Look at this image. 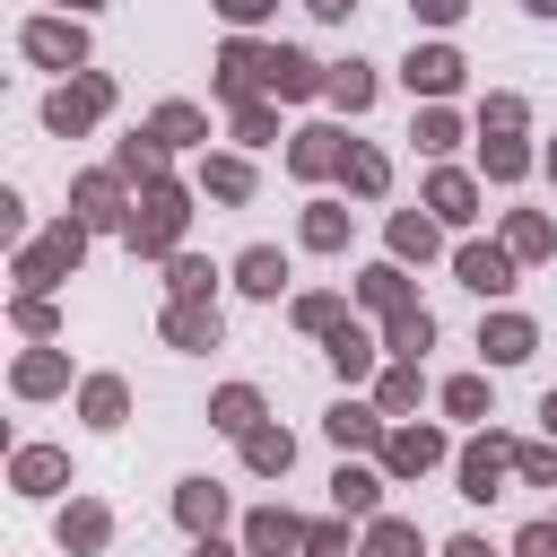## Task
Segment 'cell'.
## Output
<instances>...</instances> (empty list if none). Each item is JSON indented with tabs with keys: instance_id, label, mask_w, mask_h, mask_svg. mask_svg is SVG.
Returning a JSON list of instances; mask_svg holds the SVG:
<instances>
[{
	"instance_id": "1",
	"label": "cell",
	"mask_w": 557,
	"mask_h": 557,
	"mask_svg": "<svg viewBox=\"0 0 557 557\" xmlns=\"http://www.w3.org/2000/svg\"><path fill=\"white\" fill-rule=\"evenodd\" d=\"M183 218H191L183 183H165V174H157V183H139V200H131V226H122V235H131V252H148V261H157V252H174Z\"/></svg>"
},
{
	"instance_id": "2",
	"label": "cell",
	"mask_w": 557,
	"mask_h": 557,
	"mask_svg": "<svg viewBox=\"0 0 557 557\" xmlns=\"http://www.w3.org/2000/svg\"><path fill=\"white\" fill-rule=\"evenodd\" d=\"M270 70H278V44H244V35H235V44L218 52V96L252 104V96L270 87Z\"/></svg>"
},
{
	"instance_id": "3",
	"label": "cell",
	"mask_w": 557,
	"mask_h": 557,
	"mask_svg": "<svg viewBox=\"0 0 557 557\" xmlns=\"http://www.w3.org/2000/svg\"><path fill=\"white\" fill-rule=\"evenodd\" d=\"M78 252H87V226L70 218V226H52L44 244H26V261H17V278H26V296H44L61 270H78Z\"/></svg>"
},
{
	"instance_id": "4",
	"label": "cell",
	"mask_w": 557,
	"mask_h": 557,
	"mask_svg": "<svg viewBox=\"0 0 557 557\" xmlns=\"http://www.w3.org/2000/svg\"><path fill=\"white\" fill-rule=\"evenodd\" d=\"M505 470H513V444H505V435H479V444H461V496H470V505L505 496Z\"/></svg>"
},
{
	"instance_id": "5",
	"label": "cell",
	"mask_w": 557,
	"mask_h": 557,
	"mask_svg": "<svg viewBox=\"0 0 557 557\" xmlns=\"http://www.w3.org/2000/svg\"><path fill=\"white\" fill-rule=\"evenodd\" d=\"M104 104H113V87H104V78H70V87H61L52 104H44V122H52L61 139H78V131H87V122H96Z\"/></svg>"
},
{
	"instance_id": "6",
	"label": "cell",
	"mask_w": 557,
	"mask_h": 557,
	"mask_svg": "<svg viewBox=\"0 0 557 557\" xmlns=\"http://www.w3.org/2000/svg\"><path fill=\"white\" fill-rule=\"evenodd\" d=\"M26 52H35L44 70H87V35H78L70 17H35V26H26Z\"/></svg>"
},
{
	"instance_id": "7",
	"label": "cell",
	"mask_w": 557,
	"mask_h": 557,
	"mask_svg": "<svg viewBox=\"0 0 557 557\" xmlns=\"http://www.w3.org/2000/svg\"><path fill=\"white\" fill-rule=\"evenodd\" d=\"M453 278L479 287V296H505V287H513V252H505V244H461V252H453Z\"/></svg>"
},
{
	"instance_id": "8",
	"label": "cell",
	"mask_w": 557,
	"mask_h": 557,
	"mask_svg": "<svg viewBox=\"0 0 557 557\" xmlns=\"http://www.w3.org/2000/svg\"><path fill=\"white\" fill-rule=\"evenodd\" d=\"M435 461H444V435H435V426H392V435H383V470H392V479H418V470H435Z\"/></svg>"
},
{
	"instance_id": "9",
	"label": "cell",
	"mask_w": 557,
	"mask_h": 557,
	"mask_svg": "<svg viewBox=\"0 0 557 557\" xmlns=\"http://www.w3.org/2000/svg\"><path fill=\"white\" fill-rule=\"evenodd\" d=\"M174 522H183L191 540H218V522H226V487H218V479H183V487H174Z\"/></svg>"
},
{
	"instance_id": "10",
	"label": "cell",
	"mask_w": 557,
	"mask_h": 557,
	"mask_svg": "<svg viewBox=\"0 0 557 557\" xmlns=\"http://www.w3.org/2000/svg\"><path fill=\"white\" fill-rule=\"evenodd\" d=\"M244 548H252V557H305V522H296L287 505H261V513L244 522Z\"/></svg>"
},
{
	"instance_id": "11",
	"label": "cell",
	"mask_w": 557,
	"mask_h": 557,
	"mask_svg": "<svg viewBox=\"0 0 557 557\" xmlns=\"http://www.w3.org/2000/svg\"><path fill=\"white\" fill-rule=\"evenodd\" d=\"M400 78H409V96H453V87H461V52H453V44H418Z\"/></svg>"
},
{
	"instance_id": "12",
	"label": "cell",
	"mask_w": 557,
	"mask_h": 557,
	"mask_svg": "<svg viewBox=\"0 0 557 557\" xmlns=\"http://www.w3.org/2000/svg\"><path fill=\"white\" fill-rule=\"evenodd\" d=\"M287 165H296L305 183H313V174H339V165H348V139H339L331 122H313V131H296V148H287Z\"/></svg>"
},
{
	"instance_id": "13",
	"label": "cell",
	"mask_w": 557,
	"mask_h": 557,
	"mask_svg": "<svg viewBox=\"0 0 557 557\" xmlns=\"http://www.w3.org/2000/svg\"><path fill=\"white\" fill-rule=\"evenodd\" d=\"M78 226H131V209H122V174H78Z\"/></svg>"
},
{
	"instance_id": "14",
	"label": "cell",
	"mask_w": 557,
	"mask_h": 557,
	"mask_svg": "<svg viewBox=\"0 0 557 557\" xmlns=\"http://www.w3.org/2000/svg\"><path fill=\"white\" fill-rule=\"evenodd\" d=\"M426 339H435V313H426V305H400V313H383V348H392L400 366H418V357H426Z\"/></svg>"
},
{
	"instance_id": "15",
	"label": "cell",
	"mask_w": 557,
	"mask_h": 557,
	"mask_svg": "<svg viewBox=\"0 0 557 557\" xmlns=\"http://www.w3.org/2000/svg\"><path fill=\"white\" fill-rule=\"evenodd\" d=\"M17 496H52L61 479H70V453H52V444H17Z\"/></svg>"
},
{
	"instance_id": "16",
	"label": "cell",
	"mask_w": 557,
	"mask_h": 557,
	"mask_svg": "<svg viewBox=\"0 0 557 557\" xmlns=\"http://www.w3.org/2000/svg\"><path fill=\"white\" fill-rule=\"evenodd\" d=\"M331 505H339V513H357V522H374V513H383V479H374V470H357V461H339V470H331Z\"/></svg>"
},
{
	"instance_id": "17",
	"label": "cell",
	"mask_w": 557,
	"mask_h": 557,
	"mask_svg": "<svg viewBox=\"0 0 557 557\" xmlns=\"http://www.w3.org/2000/svg\"><path fill=\"white\" fill-rule=\"evenodd\" d=\"M426 209H435V218H444V226H470V218H479V183H470V174H453V165H444V174H435V183H426Z\"/></svg>"
},
{
	"instance_id": "18",
	"label": "cell",
	"mask_w": 557,
	"mask_h": 557,
	"mask_svg": "<svg viewBox=\"0 0 557 557\" xmlns=\"http://www.w3.org/2000/svg\"><path fill=\"white\" fill-rule=\"evenodd\" d=\"M479 348H487V366H522V357L540 348V331H531L522 313H496V322L479 331Z\"/></svg>"
},
{
	"instance_id": "19",
	"label": "cell",
	"mask_w": 557,
	"mask_h": 557,
	"mask_svg": "<svg viewBox=\"0 0 557 557\" xmlns=\"http://www.w3.org/2000/svg\"><path fill=\"white\" fill-rule=\"evenodd\" d=\"M209 426H218V435H252V426H261V392H252V383H226V392L209 400Z\"/></svg>"
},
{
	"instance_id": "20",
	"label": "cell",
	"mask_w": 557,
	"mask_h": 557,
	"mask_svg": "<svg viewBox=\"0 0 557 557\" xmlns=\"http://www.w3.org/2000/svg\"><path fill=\"white\" fill-rule=\"evenodd\" d=\"M287 461H296V435H287V426H252V435H244V470L287 479Z\"/></svg>"
},
{
	"instance_id": "21",
	"label": "cell",
	"mask_w": 557,
	"mask_h": 557,
	"mask_svg": "<svg viewBox=\"0 0 557 557\" xmlns=\"http://www.w3.org/2000/svg\"><path fill=\"white\" fill-rule=\"evenodd\" d=\"M165 339L174 348H218V305H165Z\"/></svg>"
},
{
	"instance_id": "22",
	"label": "cell",
	"mask_w": 557,
	"mask_h": 557,
	"mask_svg": "<svg viewBox=\"0 0 557 557\" xmlns=\"http://www.w3.org/2000/svg\"><path fill=\"white\" fill-rule=\"evenodd\" d=\"M322 426H331V444H339V453H348V444H383V409H366V400H339Z\"/></svg>"
},
{
	"instance_id": "23",
	"label": "cell",
	"mask_w": 557,
	"mask_h": 557,
	"mask_svg": "<svg viewBox=\"0 0 557 557\" xmlns=\"http://www.w3.org/2000/svg\"><path fill=\"white\" fill-rule=\"evenodd\" d=\"M366 557H426V540H418V522L374 513V522H366Z\"/></svg>"
},
{
	"instance_id": "24",
	"label": "cell",
	"mask_w": 557,
	"mask_h": 557,
	"mask_svg": "<svg viewBox=\"0 0 557 557\" xmlns=\"http://www.w3.org/2000/svg\"><path fill=\"white\" fill-rule=\"evenodd\" d=\"M235 287H244V296H278V287H287V261H278L270 244H252V252L235 261Z\"/></svg>"
},
{
	"instance_id": "25",
	"label": "cell",
	"mask_w": 557,
	"mask_h": 557,
	"mask_svg": "<svg viewBox=\"0 0 557 557\" xmlns=\"http://www.w3.org/2000/svg\"><path fill=\"white\" fill-rule=\"evenodd\" d=\"M357 296H366L374 313H400V305H418V296H409V278H400V261H374V270L357 278Z\"/></svg>"
},
{
	"instance_id": "26",
	"label": "cell",
	"mask_w": 557,
	"mask_h": 557,
	"mask_svg": "<svg viewBox=\"0 0 557 557\" xmlns=\"http://www.w3.org/2000/svg\"><path fill=\"white\" fill-rule=\"evenodd\" d=\"M313 87H331V70H313L305 52H287V44H278V70H270V96H313Z\"/></svg>"
},
{
	"instance_id": "27",
	"label": "cell",
	"mask_w": 557,
	"mask_h": 557,
	"mask_svg": "<svg viewBox=\"0 0 557 557\" xmlns=\"http://www.w3.org/2000/svg\"><path fill=\"white\" fill-rule=\"evenodd\" d=\"M505 252H513V261H540V252H557V226H548L540 209H522V218L505 226Z\"/></svg>"
},
{
	"instance_id": "28",
	"label": "cell",
	"mask_w": 557,
	"mask_h": 557,
	"mask_svg": "<svg viewBox=\"0 0 557 557\" xmlns=\"http://www.w3.org/2000/svg\"><path fill=\"white\" fill-rule=\"evenodd\" d=\"M9 383H17L26 400H44V392H61V383H70V366H61L52 348H35V357H17V374H9Z\"/></svg>"
},
{
	"instance_id": "29",
	"label": "cell",
	"mask_w": 557,
	"mask_h": 557,
	"mask_svg": "<svg viewBox=\"0 0 557 557\" xmlns=\"http://www.w3.org/2000/svg\"><path fill=\"white\" fill-rule=\"evenodd\" d=\"M104 540H113V513L104 505H70L61 513V548H104Z\"/></svg>"
},
{
	"instance_id": "30",
	"label": "cell",
	"mask_w": 557,
	"mask_h": 557,
	"mask_svg": "<svg viewBox=\"0 0 557 557\" xmlns=\"http://www.w3.org/2000/svg\"><path fill=\"white\" fill-rule=\"evenodd\" d=\"M148 131H157L165 148H191V139L209 131V113H200V104H157V122H148Z\"/></svg>"
},
{
	"instance_id": "31",
	"label": "cell",
	"mask_w": 557,
	"mask_h": 557,
	"mask_svg": "<svg viewBox=\"0 0 557 557\" xmlns=\"http://www.w3.org/2000/svg\"><path fill=\"white\" fill-rule=\"evenodd\" d=\"M113 174H139V183H157V174H165V139H157V131H139V139H122V157H113Z\"/></svg>"
},
{
	"instance_id": "32",
	"label": "cell",
	"mask_w": 557,
	"mask_h": 557,
	"mask_svg": "<svg viewBox=\"0 0 557 557\" xmlns=\"http://www.w3.org/2000/svg\"><path fill=\"white\" fill-rule=\"evenodd\" d=\"M331 366H339L348 383H357V374H374V339H366L357 322H339V331H331Z\"/></svg>"
},
{
	"instance_id": "33",
	"label": "cell",
	"mask_w": 557,
	"mask_h": 557,
	"mask_svg": "<svg viewBox=\"0 0 557 557\" xmlns=\"http://www.w3.org/2000/svg\"><path fill=\"white\" fill-rule=\"evenodd\" d=\"M78 409H87V426H122V409H131V392H122L113 374H96V383L78 392Z\"/></svg>"
},
{
	"instance_id": "34",
	"label": "cell",
	"mask_w": 557,
	"mask_h": 557,
	"mask_svg": "<svg viewBox=\"0 0 557 557\" xmlns=\"http://www.w3.org/2000/svg\"><path fill=\"white\" fill-rule=\"evenodd\" d=\"M331 104L366 113V104H374V70H366V61H339V70H331Z\"/></svg>"
},
{
	"instance_id": "35",
	"label": "cell",
	"mask_w": 557,
	"mask_h": 557,
	"mask_svg": "<svg viewBox=\"0 0 557 557\" xmlns=\"http://www.w3.org/2000/svg\"><path fill=\"white\" fill-rule=\"evenodd\" d=\"M339 174H348V191H357V200H374V191L392 183V165H383L374 148H357V139H348V165H339Z\"/></svg>"
},
{
	"instance_id": "36",
	"label": "cell",
	"mask_w": 557,
	"mask_h": 557,
	"mask_svg": "<svg viewBox=\"0 0 557 557\" xmlns=\"http://www.w3.org/2000/svg\"><path fill=\"white\" fill-rule=\"evenodd\" d=\"M392 252H400V261H426V252H435V218L400 209V218H392Z\"/></svg>"
},
{
	"instance_id": "37",
	"label": "cell",
	"mask_w": 557,
	"mask_h": 557,
	"mask_svg": "<svg viewBox=\"0 0 557 557\" xmlns=\"http://www.w3.org/2000/svg\"><path fill=\"white\" fill-rule=\"evenodd\" d=\"M200 183H209L218 200H252V165H244V157H209V174H200Z\"/></svg>"
},
{
	"instance_id": "38",
	"label": "cell",
	"mask_w": 557,
	"mask_h": 557,
	"mask_svg": "<svg viewBox=\"0 0 557 557\" xmlns=\"http://www.w3.org/2000/svg\"><path fill=\"white\" fill-rule=\"evenodd\" d=\"M165 287H174V305H209V261H191V252H174V270H165Z\"/></svg>"
},
{
	"instance_id": "39",
	"label": "cell",
	"mask_w": 557,
	"mask_h": 557,
	"mask_svg": "<svg viewBox=\"0 0 557 557\" xmlns=\"http://www.w3.org/2000/svg\"><path fill=\"white\" fill-rule=\"evenodd\" d=\"M409 139H418V148H426V157H444V148H453V139H461V122H453V113H444V104H426V113H418V131H409Z\"/></svg>"
},
{
	"instance_id": "40",
	"label": "cell",
	"mask_w": 557,
	"mask_h": 557,
	"mask_svg": "<svg viewBox=\"0 0 557 557\" xmlns=\"http://www.w3.org/2000/svg\"><path fill=\"white\" fill-rule=\"evenodd\" d=\"M305 244L313 252H339L348 244V209H305Z\"/></svg>"
},
{
	"instance_id": "41",
	"label": "cell",
	"mask_w": 557,
	"mask_h": 557,
	"mask_svg": "<svg viewBox=\"0 0 557 557\" xmlns=\"http://www.w3.org/2000/svg\"><path fill=\"white\" fill-rule=\"evenodd\" d=\"M487 174H496V183H522V174H531V148H522V139H487Z\"/></svg>"
},
{
	"instance_id": "42",
	"label": "cell",
	"mask_w": 557,
	"mask_h": 557,
	"mask_svg": "<svg viewBox=\"0 0 557 557\" xmlns=\"http://www.w3.org/2000/svg\"><path fill=\"white\" fill-rule=\"evenodd\" d=\"M444 409H453V418H487V383H479V374H453V383H444Z\"/></svg>"
},
{
	"instance_id": "43",
	"label": "cell",
	"mask_w": 557,
	"mask_h": 557,
	"mask_svg": "<svg viewBox=\"0 0 557 557\" xmlns=\"http://www.w3.org/2000/svg\"><path fill=\"white\" fill-rule=\"evenodd\" d=\"M513 470L531 487H557V444H513Z\"/></svg>"
},
{
	"instance_id": "44",
	"label": "cell",
	"mask_w": 557,
	"mask_h": 557,
	"mask_svg": "<svg viewBox=\"0 0 557 557\" xmlns=\"http://www.w3.org/2000/svg\"><path fill=\"white\" fill-rule=\"evenodd\" d=\"M479 131L513 139V131H522V96H487V104H479Z\"/></svg>"
},
{
	"instance_id": "45",
	"label": "cell",
	"mask_w": 557,
	"mask_h": 557,
	"mask_svg": "<svg viewBox=\"0 0 557 557\" xmlns=\"http://www.w3.org/2000/svg\"><path fill=\"white\" fill-rule=\"evenodd\" d=\"M270 131H278L270 104H235V139H244V148H270Z\"/></svg>"
},
{
	"instance_id": "46",
	"label": "cell",
	"mask_w": 557,
	"mask_h": 557,
	"mask_svg": "<svg viewBox=\"0 0 557 557\" xmlns=\"http://www.w3.org/2000/svg\"><path fill=\"white\" fill-rule=\"evenodd\" d=\"M296 322H305V331H339L348 313H339V296H296Z\"/></svg>"
},
{
	"instance_id": "47",
	"label": "cell",
	"mask_w": 557,
	"mask_h": 557,
	"mask_svg": "<svg viewBox=\"0 0 557 557\" xmlns=\"http://www.w3.org/2000/svg\"><path fill=\"white\" fill-rule=\"evenodd\" d=\"M383 409H392V418L418 409V366H392V374H383Z\"/></svg>"
},
{
	"instance_id": "48",
	"label": "cell",
	"mask_w": 557,
	"mask_h": 557,
	"mask_svg": "<svg viewBox=\"0 0 557 557\" xmlns=\"http://www.w3.org/2000/svg\"><path fill=\"white\" fill-rule=\"evenodd\" d=\"M305 557H348V531L339 522H305Z\"/></svg>"
},
{
	"instance_id": "49",
	"label": "cell",
	"mask_w": 557,
	"mask_h": 557,
	"mask_svg": "<svg viewBox=\"0 0 557 557\" xmlns=\"http://www.w3.org/2000/svg\"><path fill=\"white\" fill-rule=\"evenodd\" d=\"M513 557H557V522H531V531L513 540Z\"/></svg>"
},
{
	"instance_id": "50",
	"label": "cell",
	"mask_w": 557,
	"mask_h": 557,
	"mask_svg": "<svg viewBox=\"0 0 557 557\" xmlns=\"http://www.w3.org/2000/svg\"><path fill=\"white\" fill-rule=\"evenodd\" d=\"M17 331H35V339H44V331H52V305H44V296H26V305H17Z\"/></svg>"
},
{
	"instance_id": "51",
	"label": "cell",
	"mask_w": 557,
	"mask_h": 557,
	"mask_svg": "<svg viewBox=\"0 0 557 557\" xmlns=\"http://www.w3.org/2000/svg\"><path fill=\"white\" fill-rule=\"evenodd\" d=\"M409 9H418V17H426V26H453V17H461V9H470V0H409Z\"/></svg>"
},
{
	"instance_id": "52",
	"label": "cell",
	"mask_w": 557,
	"mask_h": 557,
	"mask_svg": "<svg viewBox=\"0 0 557 557\" xmlns=\"http://www.w3.org/2000/svg\"><path fill=\"white\" fill-rule=\"evenodd\" d=\"M218 9H226V26H252V17H270L278 0H218Z\"/></svg>"
},
{
	"instance_id": "53",
	"label": "cell",
	"mask_w": 557,
	"mask_h": 557,
	"mask_svg": "<svg viewBox=\"0 0 557 557\" xmlns=\"http://www.w3.org/2000/svg\"><path fill=\"white\" fill-rule=\"evenodd\" d=\"M305 9H313V17H348L357 0H305Z\"/></svg>"
},
{
	"instance_id": "54",
	"label": "cell",
	"mask_w": 557,
	"mask_h": 557,
	"mask_svg": "<svg viewBox=\"0 0 557 557\" xmlns=\"http://www.w3.org/2000/svg\"><path fill=\"white\" fill-rule=\"evenodd\" d=\"M444 557H487V540H453V548H444Z\"/></svg>"
},
{
	"instance_id": "55",
	"label": "cell",
	"mask_w": 557,
	"mask_h": 557,
	"mask_svg": "<svg viewBox=\"0 0 557 557\" xmlns=\"http://www.w3.org/2000/svg\"><path fill=\"white\" fill-rule=\"evenodd\" d=\"M540 426H548V444H557V392H548V400H540Z\"/></svg>"
},
{
	"instance_id": "56",
	"label": "cell",
	"mask_w": 557,
	"mask_h": 557,
	"mask_svg": "<svg viewBox=\"0 0 557 557\" xmlns=\"http://www.w3.org/2000/svg\"><path fill=\"white\" fill-rule=\"evenodd\" d=\"M191 557H235V548H226V540H200V548H191Z\"/></svg>"
},
{
	"instance_id": "57",
	"label": "cell",
	"mask_w": 557,
	"mask_h": 557,
	"mask_svg": "<svg viewBox=\"0 0 557 557\" xmlns=\"http://www.w3.org/2000/svg\"><path fill=\"white\" fill-rule=\"evenodd\" d=\"M522 9H540V17H557V0H522Z\"/></svg>"
},
{
	"instance_id": "58",
	"label": "cell",
	"mask_w": 557,
	"mask_h": 557,
	"mask_svg": "<svg viewBox=\"0 0 557 557\" xmlns=\"http://www.w3.org/2000/svg\"><path fill=\"white\" fill-rule=\"evenodd\" d=\"M548 174H557V148H548Z\"/></svg>"
},
{
	"instance_id": "59",
	"label": "cell",
	"mask_w": 557,
	"mask_h": 557,
	"mask_svg": "<svg viewBox=\"0 0 557 557\" xmlns=\"http://www.w3.org/2000/svg\"><path fill=\"white\" fill-rule=\"evenodd\" d=\"M70 9H96V0H70Z\"/></svg>"
}]
</instances>
